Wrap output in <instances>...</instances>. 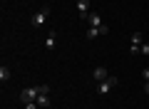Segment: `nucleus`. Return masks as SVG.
Listing matches in <instances>:
<instances>
[{
    "instance_id": "nucleus-1",
    "label": "nucleus",
    "mask_w": 149,
    "mask_h": 109,
    "mask_svg": "<svg viewBox=\"0 0 149 109\" xmlns=\"http://www.w3.org/2000/svg\"><path fill=\"white\" fill-rule=\"evenodd\" d=\"M117 84H119V79L114 77V74H109L104 82H97V94H109L112 89L117 87Z\"/></svg>"
},
{
    "instance_id": "nucleus-2",
    "label": "nucleus",
    "mask_w": 149,
    "mask_h": 109,
    "mask_svg": "<svg viewBox=\"0 0 149 109\" xmlns=\"http://www.w3.org/2000/svg\"><path fill=\"white\" fill-rule=\"evenodd\" d=\"M47 17H50V8H42V10H37L35 15H32V27H42L45 22H47Z\"/></svg>"
},
{
    "instance_id": "nucleus-3",
    "label": "nucleus",
    "mask_w": 149,
    "mask_h": 109,
    "mask_svg": "<svg viewBox=\"0 0 149 109\" xmlns=\"http://www.w3.org/2000/svg\"><path fill=\"white\" fill-rule=\"evenodd\" d=\"M37 97H40L37 87H25V89L20 92V102H22V104H30V102H35Z\"/></svg>"
},
{
    "instance_id": "nucleus-4",
    "label": "nucleus",
    "mask_w": 149,
    "mask_h": 109,
    "mask_svg": "<svg viewBox=\"0 0 149 109\" xmlns=\"http://www.w3.org/2000/svg\"><path fill=\"white\" fill-rule=\"evenodd\" d=\"M77 12H80V20L85 22L90 15V0H77Z\"/></svg>"
},
{
    "instance_id": "nucleus-5",
    "label": "nucleus",
    "mask_w": 149,
    "mask_h": 109,
    "mask_svg": "<svg viewBox=\"0 0 149 109\" xmlns=\"http://www.w3.org/2000/svg\"><path fill=\"white\" fill-rule=\"evenodd\" d=\"M144 42L142 32H132V42H129V52H139V45Z\"/></svg>"
},
{
    "instance_id": "nucleus-6",
    "label": "nucleus",
    "mask_w": 149,
    "mask_h": 109,
    "mask_svg": "<svg viewBox=\"0 0 149 109\" xmlns=\"http://www.w3.org/2000/svg\"><path fill=\"white\" fill-rule=\"evenodd\" d=\"M87 27H107V25H104V20H102L97 12H90V15H87Z\"/></svg>"
},
{
    "instance_id": "nucleus-7",
    "label": "nucleus",
    "mask_w": 149,
    "mask_h": 109,
    "mask_svg": "<svg viewBox=\"0 0 149 109\" xmlns=\"http://www.w3.org/2000/svg\"><path fill=\"white\" fill-rule=\"evenodd\" d=\"M109 32V27H87V40H95V37H100V35H107Z\"/></svg>"
},
{
    "instance_id": "nucleus-8",
    "label": "nucleus",
    "mask_w": 149,
    "mask_h": 109,
    "mask_svg": "<svg viewBox=\"0 0 149 109\" xmlns=\"http://www.w3.org/2000/svg\"><path fill=\"white\" fill-rule=\"evenodd\" d=\"M92 77H95V82H104V79L109 77V72H107L104 67H95V72H92Z\"/></svg>"
},
{
    "instance_id": "nucleus-9",
    "label": "nucleus",
    "mask_w": 149,
    "mask_h": 109,
    "mask_svg": "<svg viewBox=\"0 0 149 109\" xmlns=\"http://www.w3.org/2000/svg\"><path fill=\"white\" fill-rule=\"evenodd\" d=\"M45 47H47V50H55V47H57V32H55V30L45 37Z\"/></svg>"
},
{
    "instance_id": "nucleus-10",
    "label": "nucleus",
    "mask_w": 149,
    "mask_h": 109,
    "mask_svg": "<svg viewBox=\"0 0 149 109\" xmlns=\"http://www.w3.org/2000/svg\"><path fill=\"white\" fill-rule=\"evenodd\" d=\"M10 77H13V74H10V67H5V65H3V67H0V82L5 84Z\"/></svg>"
},
{
    "instance_id": "nucleus-11",
    "label": "nucleus",
    "mask_w": 149,
    "mask_h": 109,
    "mask_svg": "<svg viewBox=\"0 0 149 109\" xmlns=\"http://www.w3.org/2000/svg\"><path fill=\"white\" fill-rule=\"evenodd\" d=\"M35 102L40 104V107H42V109H47V107H50V97H47V94H40V97H37Z\"/></svg>"
},
{
    "instance_id": "nucleus-12",
    "label": "nucleus",
    "mask_w": 149,
    "mask_h": 109,
    "mask_svg": "<svg viewBox=\"0 0 149 109\" xmlns=\"http://www.w3.org/2000/svg\"><path fill=\"white\" fill-rule=\"evenodd\" d=\"M139 55H149V42H142L139 45Z\"/></svg>"
},
{
    "instance_id": "nucleus-13",
    "label": "nucleus",
    "mask_w": 149,
    "mask_h": 109,
    "mask_svg": "<svg viewBox=\"0 0 149 109\" xmlns=\"http://www.w3.org/2000/svg\"><path fill=\"white\" fill-rule=\"evenodd\" d=\"M37 92H40V94H50V87H47V84H37Z\"/></svg>"
},
{
    "instance_id": "nucleus-14",
    "label": "nucleus",
    "mask_w": 149,
    "mask_h": 109,
    "mask_svg": "<svg viewBox=\"0 0 149 109\" xmlns=\"http://www.w3.org/2000/svg\"><path fill=\"white\" fill-rule=\"evenodd\" d=\"M25 109H42V107H40L37 102H30V104H25Z\"/></svg>"
},
{
    "instance_id": "nucleus-15",
    "label": "nucleus",
    "mask_w": 149,
    "mask_h": 109,
    "mask_svg": "<svg viewBox=\"0 0 149 109\" xmlns=\"http://www.w3.org/2000/svg\"><path fill=\"white\" fill-rule=\"evenodd\" d=\"M142 77H144V82H149V67L142 69Z\"/></svg>"
},
{
    "instance_id": "nucleus-16",
    "label": "nucleus",
    "mask_w": 149,
    "mask_h": 109,
    "mask_svg": "<svg viewBox=\"0 0 149 109\" xmlns=\"http://www.w3.org/2000/svg\"><path fill=\"white\" fill-rule=\"evenodd\" d=\"M144 89H147V94H149V82H147V84H144Z\"/></svg>"
}]
</instances>
